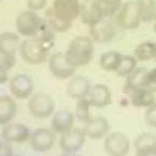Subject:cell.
I'll return each instance as SVG.
<instances>
[{
  "label": "cell",
  "mask_w": 156,
  "mask_h": 156,
  "mask_svg": "<svg viewBox=\"0 0 156 156\" xmlns=\"http://www.w3.org/2000/svg\"><path fill=\"white\" fill-rule=\"evenodd\" d=\"M94 47L95 42L90 36H75L67 47L66 56L75 69L84 67L94 58Z\"/></svg>",
  "instance_id": "obj_1"
},
{
  "label": "cell",
  "mask_w": 156,
  "mask_h": 156,
  "mask_svg": "<svg viewBox=\"0 0 156 156\" xmlns=\"http://www.w3.org/2000/svg\"><path fill=\"white\" fill-rule=\"evenodd\" d=\"M19 53L22 56V59L25 62L31 64V66H39L44 64L45 61H48L50 55H48V48L41 44L34 37H25L22 44H20V50Z\"/></svg>",
  "instance_id": "obj_2"
},
{
  "label": "cell",
  "mask_w": 156,
  "mask_h": 156,
  "mask_svg": "<svg viewBox=\"0 0 156 156\" xmlns=\"http://www.w3.org/2000/svg\"><path fill=\"white\" fill-rule=\"evenodd\" d=\"M28 111L34 119H47L55 114V101L48 94H33L28 98Z\"/></svg>",
  "instance_id": "obj_3"
},
{
  "label": "cell",
  "mask_w": 156,
  "mask_h": 156,
  "mask_svg": "<svg viewBox=\"0 0 156 156\" xmlns=\"http://www.w3.org/2000/svg\"><path fill=\"white\" fill-rule=\"evenodd\" d=\"M115 22L123 30H136L139 27L142 19L139 14V8H137L136 0H129V2H125L122 5L119 12L115 14Z\"/></svg>",
  "instance_id": "obj_4"
},
{
  "label": "cell",
  "mask_w": 156,
  "mask_h": 156,
  "mask_svg": "<svg viewBox=\"0 0 156 156\" xmlns=\"http://www.w3.org/2000/svg\"><path fill=\"white\" fill-rule=\"evenodd\" d=\"M42 22L44 19L39 17L36 11L27 9V11H22L16 17V30L23 37H33L37 33L39 27L42 25Z\"/></svg>",
  "instance_id": "obj_5"
},
{
  "label": "cell",
  "mask_w": 156,
  "mask_h": 156,
  "mask_svg": "<svg viewBox=\"0 0 156 156\" xmlns=\"http://www.w3.org/2000/svg\"><path fill=\"white\" fill-rule=\"evenodd\" d=\"M48 70L55 78H59V80H70L72 76H75L76 69L69 62L66 53H53L50 55L48 61Z\"/></svg>",
  "instance_id": "obj_6"
},
{
  "label": "cell",
  "mask_w": 156,
  "mask_h": 156,
  "mask_svg": "<svg viewBox=\"0 0 156 156\" xmlns=\"http://www.w3.org/2000/svg\"><path fill=\"white\" fill-rule=\"evenodd\" d=\"M86 133L83 128L73 126L72 129L66 131L64 134H61L59 137V148L62 150V153H78L84 142H86Z\"/></svg>",
  "instance_id": "obj_7"
},
{
  "label": "cell",
  "mask_w": 156,
  "mask_h": 156,
  "mask_svg": "<svg viewBox=\"0 0 156 156\" xmlns=\"http://www.w3.org/2000/svg\"><path fill=\"white\" fill-rule=\"evenodd\" d=\"M56 133L51 128H37L30 136V147L37 153H45L55 145Z\"/></svg>",
  "instance_id": "obj_8"
},
{
  "label": "cell",
  "mask_w": 156,
  "mask_h": 156,
  "mask_svg": "<svg viewBox=\"0 0 156 156\" xmlns=\"http://www.w3.org/2000/svg\"><path fill=\"white\" fill-rule=\"evenodd\" d=\"M33 89H34L33 80L25 73H17L9 80V92L17 100L30 98L33 95Z\"/></svg>",
  "instance_id": "obj_9"
},
{
  "label": "cell",
  "mask_w": 156,
  "mask_h": 156,
  "mask_svg": "<svg viewBox=\"0 0 156 156\" xmlns=\"http://www.w3.org/2000/svg\"><path fill=\"white\" fill-rule=\"evenodd\" d=\"M131 147V142L126 137V134L120 131L109 133L105 137V150L109 156H126Z\"/></svg>",
  "instance_id": "obj_10"
},
{
  "label": "cell",
  "mask_w": 156,
  "mask_h": 156,
  "mask_svg": "<svg viewBox=\"0 0 156 156\" xmlns=\"http://www.w3.org/2000/svg\"><path fill=\"white\" fill-rule=\"evenodd\" d=\"M89 36L92 37V41L95 44H108L115 37V28L108 20V17H105L98 23L89 27Z\"/></svg>",
  "instance_id": "obj_11"
},
{
  "label": "cell",
  "mask_w": 156,
  "mask_h": 156,
  "mask_svg": "<svg viewBox=\"0 0 156 156\" xmlns=\"http://www.w3.org/2000/svg\"><path fill=\"white\" fill-rule=\"evenodd\" d=\"M83 129L89 139H103L109 134V122L106 117H90L87 122L83 123Z\"/></svg>",
  "instance_id": "obj_12"
},
{
  "label": "cell",
  "mask_w": 156,
  "mask_h": 156,
  "mask_svg": "<svg viewBox=\"0 0 156 156\" xmlns=\"http://www.w3.org/2000/svg\"><path fill=\"white\" fill-rule=\"evenodd\" d=\"M81 3H83L81 0H53L51 8L61 17L73 22L81 14Z\"/></svg>",
  "instance_id": "obj_13"
},
{
  "label": "cell",
  "mask_w": 156,
  "mask_h": 156,
  "mask_svg": "<svg viewBox=\"0 0 156 156\" xmlns=\"http://www.w3.org/2000/svg\"><path fill=\"white\" fill-rule=\"evenodd\" d=\"M80 19L84 25H87V27H92V25H95L100 20L105 19V14H103V11H101L98 0H84L81 3Z\"/></svg>",
  "instance_id": "obj_14"
},
{
  "label": "cell",
  "mask_w": 156,
  "mask_h": 156,
  "mask_svg": "<svg viewBox=\"0 0 156 156\" xmlns=\"http://www.w3.org/2000/svg\"><path fill=\"white\" fill-rule=\"evenodd\" d=\"M31 131L27 125L23 123H8L5 125L2 131V139L8 140L11 144H22V142L30 140Z\"/></svg>",
  "instance_id": "obj_15"
},
{
  "label": "cell",
  "mask_w": 156,
  "mask_h": 156,
  "mask_svg": "<svg viewBox=\"0 0 156 156\" xmlns=\"http://www.w3.org/2000/svg\"><path fill=\"white\" fill-rule=\"evenodd\" d=\"M86 98L92 105V108H106L112 101V94H111V89L106 84L100 83V84H95L90 87Z\"/></svg>",
  "instance_id": "obj_16"
},
{
  "label": "cell",
  "mask_w": 156,
  "mask_h": 156,
  "mask_svg": "<svg viewBox=\"0 0 156 156\" xmlns=\"http://www.w3.org/2000/svg\"><path fill=\"white\" fill-rule=\"evenodd\" d=\"M73 120H75L73 112L67 109H61L51 115V129L56 134H64L66 131L73 128Z\"/></svg>",
  "instance_id": "obj_17"
},
{
  "label": "cell",
  "mask_w": 156,
  "mask_h": 156,
  "mask_svg": "<svg viewBox=\"0 0 156 156\" xmlns=\"http://www.w3.org/2000/svg\"><path fill=\"white\" fill-rule=\"evenodd\" d=\"M90 83L86 76L83 75H75L69 80V84H67V89L66 92L67 95H70L72 98H83V97H87L89 90H90Z\"/></svg>",
  "instance_id": "obj_18"
},
{
  "label": "cell",
  "mask_w": 156,
  "mask_h": 156,
  "mask_svg": "<svg viewBox=\"0 0 156 156\" xmlns=\"http://www.w3.org/2000/svg\"><path fill=\"white\" fill-rule=\"evenodd\" d=\"M156 92L150 90L148 87H140L136 89L134 92L129 94V103L136 108H150L153 103H156Z\"/></svg>",
  "instance_id": "obj_19"
},
{
  "label": "cell",
  "mask_w": 156,
  "mask_h": 156,
  "mask_svg": "<svg viewBox=\"0 0 156 156\" xmlns=\"http://www.w3.org/2000/svg\"><path fill=\"white\" fill-rule=\"evenodd\" d=\"M44 20L50 25L51 28H53L56 33H66L72 28V22L61 17L59 14H56L53 8H47L45 9V16H44Z\"/></svg>",
  "instance_id": "obj_20"
},
{
  "label": "cell",
  "mask_w": 156,
  "mask_h": 156,
  "mask_svg": "<svg viewBox=\"0 0 156 156\" xmlns=\"http://www.w3.org/2000/svg\"><path fill=\"white\" fill-rule=\"evenodd\" d=\"M147 73H148V70L145 67H137L133 73H129L126 76V81H125V92L131 94V92H134L136 89L145 87Z\"/></svg>",
  "instance_id": "obj_21"
},
{
  "label": "cell",
  "mask_w": 156,
  "mask_h": 156,
  "mask_svg": "<svg viewBox=\"0 0 156 156\" xmlns=\"http://www.w3.org/2000/svg\"><path fill=\"white\" fill-rule=\"evenodd\" d=\"M17 112V105L14 101V97L2 95L0 97V123L8 125Z\"/></svg>",
  "instance_id": "obj_22"
},
{
  "label": "cell",
  "mask_w": 156,
  "mask_h": 156,
  "mask_svg": "<svg viewBox=\"0 0 156 156\" xmlns=\"http://www.w3.org/2000/svg\"><path fill=\"white\" fill-rule=\"evenodd\" d=\"M122 53L115 50H109V51H105V53H101L100 56V67L106 72H115L120 66V61H122Z\"/></svg>",
  "instance_id": "obj_23"
},
{
  "label": "cell",
  "mask_w": 156,
  "mask_h": 156,
  "mask_svg": "<svg viewBox=\"0 0 156 156\" xmlns=\"http://www.w3.org/2000/svg\"><path fill=\"white\" fill-rule=\"evenodd\" d=\"M20 37L19 33H11V31H3L0 34V50L9 51V53H16L20 50Z\"/></svg>",
  "instance_id": "obj_24"
},
{
  "label": "cell",
  "mask_w": 156,
  "mask_h": 156,
  "mask_svg": "<svg viewBox=\"0 0 156 156\" xmlns=\"http://www.w3.org/2000/svg\"><path fill=\"white\" fill-rule=\"evenodd\" d=\"M142 22L153 23L156 17V0H136Z\"/></svg>",
  "instance_id": "obj_25"
},
{
  "label": "cell",
  "mask_w": 156,
  "mask_h": 156,
  "mask_svg": "<svg viewBox=\"0 0 156 156\" xmlns=\"http://www.w3.org/2000/svg\"><path fill=\"white\" fill-rule=\"evenodd\" d=\"M134 56L137 61H150L154 59L156 56V42L151 41H144L134 48Z\"/></svg>",
  "instance_id": "obj_26"
},
{
  "label": "cell",
  "mask_w": 156,
  "mask_h": 156,
  "mask_svg": "<svg viewBox=\"0 0 156 156\" xmlns=\"http://www.w3.org/2000/svg\"><path fill=\"white\" fill-rule=\"evenodd\" d=\"M55 34H56V31L50 27V25L44 20L42 22V25L39 27V30H37V33L33 36L34 39H37L41 44H44L48 50H50V47L53 45V42H55Z\"/></svg>",
  "instance_id": "obj_27"
},
{
  "label": "cell",
  "mask_w": 156,
  "mask_h": 156,
  "mask_svg": "<svg viewBox=\"0 0 156 156\" xmlns=\"http://www.w3.org/2000/svg\"><path fill=\"white\" fill-rule=\"evenodd\" d=\"M137 69V58L134 55H123L119 69L115 70V73L119 76H128L129 73H133Z\"/></svg>",
  "instance_id": "obj_28"
},
{
  "label": "cell",
  "mask_w": 156,
  "mask_h": 156,
  "mask_svg": "<svg viewBox=\"0 0 156 156\" xmlns=\"http://www.w3.org/2000/svg\"><path fill=\"white\" fill-rule=\"evenodd\" d=\"M90 108H92V105L89 103V100L86 97L83 98H78L76 100V105H75V117L80 122H87L90 119Z\"/></svg>",
  "instance_id": "obj_29"
},
{
  "label": "cell",
  "mask_w": 156,
  "mask_h": 156,
  "mask_svg": "<svg viewBox=\"0 0 156 156\" xmlns=\"http://www.w3.org/2000/svg\"><path fill=\"white\" fill-rule=\"evenodd\" d=\"M156 147V136L151 133H142L134 139V148L136 151H142V150H148Z\"/></svg>",
  "instance_id": "obj_30"
},
{
  "label": "cell",
  "mask_w": 156,
  "mask_h": 156,
  "mask_svg": "<svg viewBox=\"0 0 156 156\" xmlns=\"http://www.w3.org/2000/svg\"><path fill=\"white\" fill-rule=\"evenodd\" d=\"M98 3L101 6V11H103V14H105V17L115 16L123 5L122 0H98Z\"/></svg>",
  "instance_id": "obj_31"
},
{
  "label": "cell",
  "mask_w": 156,
  "mask_h": 156,
  "mask_svg": "<svg viewBox=\"0 0 156 156\" xmlns=\"http://www.w3.org/2000/svg\"><path fill=\"white\" fill-rule=\"evenodd\" d=\"M14 66H16V53H9V51L0 50V67L11 70Z\"/></svg>",
  "instance_id": "obj_32"
},
{
  "label": "cell",
  "mask_w": 156,
  "mask_h": 156,
  "mask_svg": "<svg viewBox=\"0 0 156 156\" xmlns=\"http://www.w3.org/2000/svg\"><path fill=\"white\" fill-rule=\"evenodd\" d=\"M145 122L156 128V103H153V105L150 108H147V112H145Z\"/></svg>",
  "instance_id": "obj_33"
},
{
  "label": "cell",
  "mask_w": 156,
  "mask_h": 156,
  "mask_svg": "<svg viewBox=\"0 0 156 156\" xmlns=\"http://www.w3.org/2000/svg\"><path fill=\"white\" fill-rule=\"evenodd\" d=\"M145 87H148L150 90L156 92V67L150 69L147 73V81H145Z\"/></svg>",
  "instance_id": "obj_34"
},
{
  "label": "cell",
  "mask_w": 156,
  "mask_h": 156,
  "mask_svg": "<svg viewBox=\"0 0 156 156\" xmlns=\"http://www.w3.org/2000/svg\"><path fill=\"white\" fill-rule=\"evenodd\" d=\"M27 6L31 11L47 9V0H27Z\"/></svg>",
  "instance_id": "obj_35"
},
{
  "label": "cell",
  "mask_w": 156,
  "mask_h": 156,
  "mask_svg": "<svg viewBox=\"0 0 156 156\" xmlns=\"http://www.w3.org/2000/svg\"><path fill=\"white\" fill-rule=\"evenodd\" d=\"M0 156H14L12 154V148H11V142L2 139V144H0Z\"/></svg>",
  "instance_id": "obj_36"
},
{
  "label": "cell",
  "mask_w": 156,
  "mask_h": 156,
  "mask_svg": "<svg viewBox=\"0 0 156 156\" xmlns=\"http://www.w3.org/2000/svg\"><path fill=\"white\" fill-rule=\"evenodd\" d=\"M136 156H156V147L148 148V150H142V151H136Z\"/></svg>",
  "instance_id": "obj_37"
},
{
  "label": "cell",
  "mask_w": 156,
  "mask_h": 156,
  "mask_svg": "<svg viewBox=\"0 0 156 156\" xmlns=\"http://www.w3.org/2000/svg\"><path fill=\"white\" fill-rule=\"evenodd\" d=\"M8 81V70L3 69V67H0V83L5 84Z\"/></svg>",
  "instance_id": "obj_38"
},
{
  "label": "cell",
  "mask_w": 156,
  "mask_h": 156,
  "mask_svg": "<svg viewBox=\"0 0 156 156\" xmlns=\"http://www.w3.org/2000/svg\"><path fill=\"white\" fill-rule=\"evenodd\" d=\"M59 156H80V154H78V153H62Z\"/></svg>",
  "instance_id": "obj_39"
},
{
  "label": "cell",
  "mask_w": 156,
  "mask_h": 156,
  "mask_svg": "<svg viewBox=\"0 0 156 156\" xmlns=\"http://www.w3.org/2000/svg\"><path fill=\"white\" fill-rule=\"evenodd\" d=\"M153 31L156 33V17H154V20H153Z\"/></svg>",
  "instance_id": "obj_40"
},
{
  "label": "cell",
  "mask_w": 156,
  "mask_h": 156,
  "mask_svg": "<svg viewBox=\"0 0 156 156\" xmlns=\"http://www.w3.org/2000/svg\"><path fill=\"white\" fill-rule=\"evenodd\" d=\"M14 156H22V154H14Z\"/></svg>",
  "instance_id": "obj_41"
},
{
  "label": "cell",
  "mask_w": 156,
  "mask_h": 156,
  "mask_svg": "<svg viewBox=\"0 0 156 156\" xmlns=\"http://www.w3.org/2000/svg\"><path fill=\"white\" fill-rule=\"evenodd\" d=\"M154 61H156V56H154Z\"/></svg>",
  "instance_id": "obj_42"
},
{
  "label": "cell",
  "mask_w": 156,
  "mask_h": 156,
  "mask_svg": "<svg viewBox=\"0 0 156 156\" xmlns=\"http://www.w3.org/2000/svg\"><path fill=\"white\" fill-rule=\"evenodd\" d=\"M81 2H84V0H81Z\"/></svg>",
  "instance_id": "obj_43"
}]
</instances>
